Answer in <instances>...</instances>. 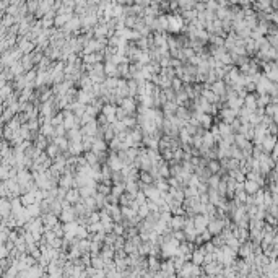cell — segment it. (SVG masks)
Segmentation results:
<instances>
[{"label": "cell", "instance_id": "obj_1", "mask_svg": "<svg viewBox=\"0 0 278 278\" xmlns=\"http://www.w3.org/2000/svg\"><path fill=\"white\" fill-rule=\"evenodd\" d=\"M93 150H94V153L104 151L106 150V143L102 140H93Z\"/></svg>", "mask_w": 278, "mask_h": 278}, {"label": "cell", "instance_id": "obj_2", "mask_svg": "<svg viewBox=\"0 0 278 278\" xmlns=\"http://www.w3.org/2000/svg\"><path fill=\"white\" fill-rule=\"evenodd\" d=\"M171 225L174 226L176 229H180V228H184V218L180 216V215H177L176 218H172L171 220Z\"/></svg>", "mask_w": 278, "mask_h": 278}, {"label": "cell", "instance_id": "obj_3", "mask_svg": "<svg viewBox=\"0 0 278 278\" xmlns=\"http://www.w3.org/2000/svg\"><path fill=\"white\" fill-rule=\"evenodd\" d=\"M122 106H124V111H125V112H129V111H133L135 102L132 101L130 98H125V99H122Z\"/></svg>", "mask_w": 278, "mask_h": 278}, {"label": "cell", "instance_id": "obj_4", "mask_svg": "<svg viewBox=\"0 0 278 278\" xmlns=\"http://www.w3.org/2000/svg\"><path fill=\"white\" fill-rule=\"evenodd\" d=\"M220 226H221L220 221H212V223L208 225V231H210L212 234H215V233H218V231H220Z\"/></svg>", "mask_w": 278, "mask_h": 278}, {"label": "cell", "instance_id": "obj_5", "mask_svg": "<svg viewBox=\"0 0 278 278\" xmlns=\"http://www.w3.org/2000/svg\"><path fill=\"white\" fill-rule=\"evenodd\" d=\"M122 192H124V185L119 182L117 185H114L112 187V195H115V197H119V195H122Z\"/></svg>", "mask_w": 278, "mask_h": 278}, {"label": "cell", "instance_id": "obj_6", "mask_svg": "<svg viewBox=\"0 0 278 278\" xmlns=\"http://www.w3.org/2000/svg\"><path fill=\"white\" fill-rule=\"evenodd\" d=\"M203 259H205V255H203V252H202V250H198V252L194 254V262H195V265L202 263V262H203Z\"/></svg>", "mask_w": 278, "mask_h": 278}, {"label": "cell", "instance_id": "obj_7", "mask_svg": "<svg viewBox=\"0 0 278 278\" xmlns=\"http://www.w3.org/2000/svg\"><path fill=\"white\" fill-rule=\"evenodd\" d=\"M80 195V190H77V189H75V190H70L68 194H67V198H68L70 202H77V197Z\"/></svg>", "mask_w": 278, "mask_h": 278}, {"label": "cell", "instance_id": "obj_8", "mask_svg": "<svg viewBox=\"0 0 278 278\" xmlns=\"http://www.w3.org/2000/svg\"><path fill=\"white\" fill-rule=\"evenodd\" d=\"M114 114H115V109H114L112 106H106V107H104V115H107V117H109L111 120L114 119V117H112Z\"/></svg>", "mask_w": 278, "mask_h": 278}, {"label": "cell", "instance_id": "obj_9", "mask_svg": "<svg viewBox=\"0 0 278 278\" xmlns=\"http://www.w3.org/2000/svg\"><path fill=\"white\" fill-rule=\"evenodd\" d=\"M62 220H64V221H72V220H73V212H72V210H64Z\"/></svg>", "mask_w": 278, "mask_h": 278}, {"label": "cell", "instance_id": "obj_10", "mask_svg": "<svg viewBox=\"0 0 278 278\" xmlns=\"http://www.w3.org/2000/svg\"><path fill=\"white\" fill-rule=\"evenodd\" d=\"M140 179L143 180L145 184H151V182H153V177L150 176V174H148L147 171H145V172H142V176H140Z\"/></svg>", "mask_w": 278, "mask_h": 278}, {"label": "cell", "instance_id": "obj_11", "mask_svg": "<svg viewBox=\"0 0 278 278\" xmlns=\"http://www.w3.org/2000/svg\"><path fill=\"white\" fill-rule=\"evenodd\" d=\"M57 148H59V145L55 143V145H50V147H47V155L49 156H55V153H57Z\"/></svg>", "mask_w": 278, "mask_h": 278}, {"label": "cell", "instance_id": "obj_12", "mask_svg": "<svg viewBox=\"0 0 278 278\" xmlns=\"http://www.w3.org/2000/svg\"><path fill=\"white\" fill-rule=\"evenodd\" d=\"M64 125H65V129H72V127H73V117H72V115H68V117L65 119Z\"/></svg>", "mask_w": 278, "mask_h": 278}, {"label": "cell", "instance_id": "obj_13", "mask_svg": "<svg viewBox=\"0 0 278 278\" xmlns=\"http://www.w3.org/2000/svg\"><path fill=\"white\" fill-rule=\"evenodd\" d=\"M202 124H203V127H210V122H212V117L210 115H202Z\"/></svg>", "mask_w": 278, "mask_h": 278}, {"label": "cell", "instance_id": "obj_14", "mask_svg": "<svg viewBox=\"0 0 278 278\" xmlns=\"http://www.w3.org/2000/svg\"><path fill=\"white\" fill-rule=\"evenodd\" d=\"M164 109H166V114H172V112H174V109H176V104H172V102L169 104V102H168V104L164 106Z\"/></svg>", "mask_w": 278, "mask_h": 278}, {"label": "cell", "instance_id": "obj_15", "mask_svg": "<svg viewBox=\"0 0 278 278\" xmlns=\"http://www.w3.org/2000/svg\"><path fill=\"white\" fill-rule=\"evenodd\" d=\"M86 160H88L90 164H94L96 163V155H94V153H88V155H86Z\"/></svg>", "mask_w": 278, "mask_h": 278}, {"label": "cell", "instance_id": "obj_16", "mask_svg": "<svg viewBox=\"0 0 278 278\" xmlns=\"http://www.w3.org/2000/svg\"><path fill=\"white\" fill-rule=\"evenodd\" d=\"M213 90L216 91V93H223V83H220V82H218L216 85L213 86Z\"/></svg>", "mask_w": 278, "mask_h": 278}, {"label": "cell", "instance_id": "obj_17", "mask_svg": "<svg viewBox=\"0 0 278 278\" xmlns=\"http://www.w3.org/2000/svg\"><path fill=\"white\" fill-rule=\"evenodd\" d=\"M44 221L46 223H49V225H52V223H55V218H54L52 215H47V216L44 218Z\"/></svg>", "mask_w": 278, "mask_h": 278}, {"label": "cell", "instance_id": "obj_18", "mask_svg": "<svg viewBox=\"0 0 278 278\" xmlns=\"http://www.w3.org/2000/svg\"><path fill=\"white\" fill-rule=\"evenodd\" d=\"M208 166H210V169H212V171H216V169H218V163H215V161L208 163Z\"/></svg>", "mask_w": 278, "mask_h": 278}, {"label": "cell", "instance_id": "obj_19", "mask_svg": "<svg viewBox=\"0 0 278 278\" xmlns=\"http://www.w3.org/2000/svg\"><path fill=\"white\" fill-rule=\"evenodd\" d=\"M99 192L101 194H109V189H107L106 185H99Z\"/></svg>", "mask_w": 278, "mask_h": 278}, {"label": "cell", "instance_id": "obj_20", "mask_svg": "<svg viewBox=\"0 0 278 278\" xmlns=\"http://www.w3.org/2000/svg\"><path fill=\"white\" fill-rule=\"evenodd\" d=\"M122 231H124L122 226H114V233L115 234H122Z\"/></svg>", "mask_w": 278, "mask_h": 278}, {"label": "cell", "instance_id": "obj_21", "mask_svg": "<svg viewBox=\"0 0 278 278\" xmlns=\"http://www.w3.org/2000/svg\"><path fill=\"white\" fill-rule=\"evenodd\" d=\"M172 83H174V85H172V86H174V90H180V82H179V80H174Z\"/></svg>", "mask_w": 278, "mask_h": 278}]
</instances>
